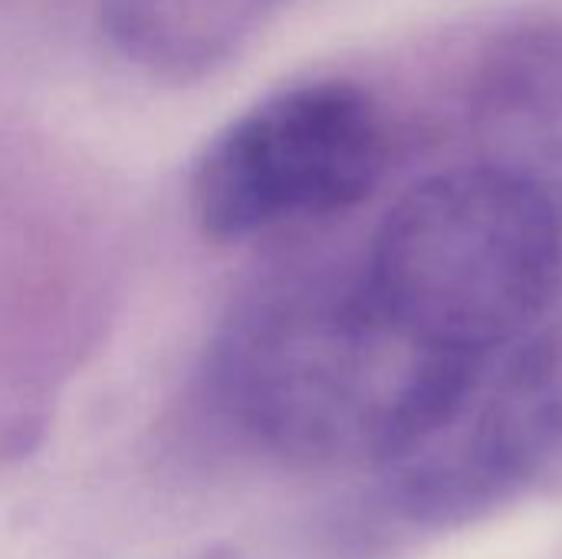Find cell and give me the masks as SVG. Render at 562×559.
<instances>
[{
  "mask_svg": "<svg viewBox=\"0 0 562 559\" xmlns=\"http://www.w3.org/2000/svg\"><path fill=\"white\" fill-rule=\"evenodd\" d=\"M448 356L395 329L362 277H283L234 306L207 376L224 418L257 445L375 461Z\"/></svg>",
  "mask_w": 562,
  "mask_h": 559,
  "instance_id": "obj_1",
  "label": "cell"
},
{
  "mask_svg": "<svg viewBox=\"0 0 562 559\" xmlns=\"http://www.w3.org/2000/svg\"><path fill=\"white\" fill-rule=\"evenodd\" d=\"M362 283L425 349L504 353L530 336L562 287V208L497 168L438 171L382 217Z\"/></svg>",
  "mask_w": 562,
  "mask_h": 559,
  "instance_id": "obj_2",
  "label": "cell"
},
{
  "mask_svg": "<svg viewBox=\"0 0 562 559\" xmlns=\"http://www.w3.org/2000/svg\"><path fill=\"white\" fill-rule=\"evenodd\" d=\"M385 165L375 96L349 79H310L260 99L207 142L191 171V211L211 241H247L362 204Z\"/></svg>",
  "mask_w": 562,
  "mask_h": 559,
  "instance_id": "obj_3",
  "label": "cell"
},
{
  "mask_svg": "<svg viewBox=\"0 0 562 559\" xmlns=\"http://www.w3.org/2000/svg\"><path fill=\"white\" fill-rule=\"evenodd\" d=\"M474 132L484 161L562 208V26H524L484 59L474 89Z\"/></svg>",
  "mask_w": 562,
  "mask_h": 559,
  "instance_id": "obj_4",
  "label": "cell"
},
{
  "mask_svg": "<svg viewBox=\"0 0 562 559\" xmlns=\"http://www.w3.org/2000/svg\"><path fill=\"white\" fill-rule=\"evenodd\" d=\"M263 0H102V20L125 59L155 76L214 72L254 30Z\"/></svg>",
  "mask_w": 562,
  "mask_h": 559,
  "instance_id": "obj_5",
  "label": "cell"
},
{
  "mask_svg": "<svg viewBox=\"0 0 562 559\" xmlns=\"http://www.w3.org/2000/svg\"><path fill=\"white\" fill-rule=\"evenodd\" d=\"M494 405L520 494H562V320L501 353Z\"/></svg>",
  "mask_w": 562,
  "mask_h": 559,
  "instance_id": "obj_6",
  "label": "cell"
}]
</instances>
